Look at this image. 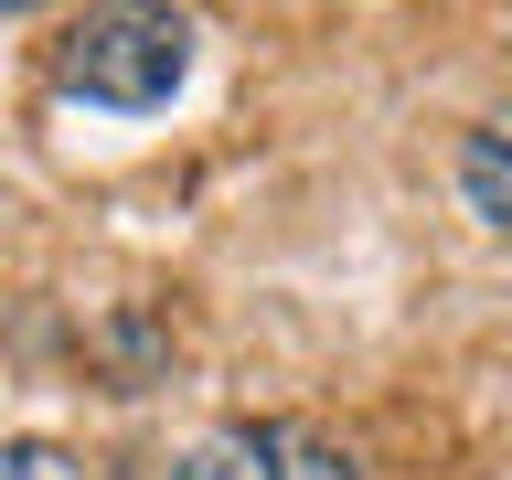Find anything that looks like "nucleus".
Instances as JSON below:
<instances>
[{
	"label": "nucleus",
	"mask_w": 512,
	"mask_h": 480,
	"mask_svg": "<svg viewBox=\"0 0 512 480\" xmlns=\"http://www.w3.org/2000/svg\"><path fill=\"white\" fill-rule=\"evenodd\" d=\"M459 203H470L480 224H502V235H512V107L470 128V150H459Z\"/></svg>",
	"instance_id": "obj_3"
},
{
	"label": "nucleus",
	"mask_w": 512,
	"mask_h": 480,
	"mask_svg": "<svg viewBox=\"0 0 512 480\" xmlns=\"http://www.w3.org/2000/svg\"><path fill=\"white\" fill-rule=\"evenodd\" d=\"M54 75L86 107H160L192 75V22L182 11H86V22L64 32Z\"/></svg>",
	"instance_id": "obj_1"
},
{
	"label": "nucleus",
	"mask_w": 512,
	"mask_h": 480,
	"mask_svg": "<svg viewBox=\"0 0 512 480\" xmlns=\"http://www.w3.org/2000/svg\"><path fill=\"white\" fill-rule=\"evenodd\" d=\"M0 480H86V459L54 448V438H11L0 448Z\"/></svg>",
	"instance_id": "obj_4"
},
{
	"label": "nucleus",
	"mask_w": 512,
	"mask_h": 480,
	"mask_svg": "<svg viewBox=\"0 0 512 480\" xmlns=\"http://www.w3.org/2000/svg\"><path fill=\"white\" fill-rule=\"evenodd\" d=\"M171 480H363L342 438H320L299 416H256V427H214Z\"/></svg>",
	"instance_id": "obj_2"
}]
</instances>
